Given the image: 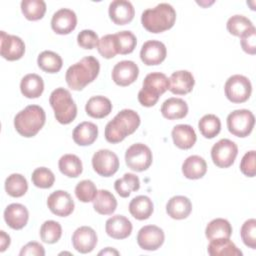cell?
Listing matches in <instances>:
<instances>
[{
  "instance_id": "obj_5",
  "label": "cell",
  "mask_w": 256,
  "mask_h": 256,
  "mask_svg": "<svg viewBox=\"0 0 256 256\" xmlns=\"http://www.w3.org/2000/svg\"><path fill=\"white\" fill-rule=\"evenodd\" d=\"M169 89V79L164 73H149L143 80L142 89L138 92V101L144 107L154 106L160 95Z\"/></svg>"
},
{
  "instance_id": "obj_52",
  "label": "cell",
  "mask_w": 256,
  "mask_h": 256,
  "mask_svg": "<svg viewBox=\"0 0 256 256\" xmlns=\"http://www.w3.org/2000/svg\"><path fill=\"white\" fill-rule=\"evenodd\" d=\"M98 254L99 255H119V252L111 247H107L106 249L100 251Z\"/></svg>"
},
{
  "instance_id": "obj_29",
  "label": "cell",
  "mask_w": 256,
  "mask_h": 256,
  "mask_svg": "<svg viewBox=\"0 0 256 256\" xmlns=\"http://www.w3.org/2000/svg\"><path fill=\"white\" fill-rule=\"evenodd\" d=\"M20 90L26 98H38L39 96H41L44 90L43 79L35 73L27 74L21 79Z\"/></svg>"
},
{
  "instance_id": "obj_16",
  "label": "cell",
  "mask_w": 256,
  "mask_h": 256,
  "mask_svg": "<svg viewBox=\"0 0 256 256\" xmlns=\"http://www.w3.org/2000/svg\"><path fill=\"white\" fill-rule=\"evenodd\" d=\"M77 25V16L75 12L68 8L57 10L51 19V27L56 34L67 35L71 33Z\"/></svg>"
},
{
  "instance_id": "obj_39",
  "label": "cell",
  "mask_w": 256,
  "mask_h": 256,
  "mask_svg": "<svg viewBox=\"0 0 256 256\" xmlns=\"http://www.w3.org/2000/svg\"><path fill=\"white\" fill-rule=\"evenodd\" d=\"M198 128L202 136L212 139L219 134L221 130V121L214 114H206L199 120Z\"/></svg>"
},
{
  "instance_id": "obj_24",
  "label": "cell",
  "mask_w": 256,
  "mask_h": 256,
  "mask_svg": "<svg viewBox=\"0 0 256 256\" xmlns=\"http://www.w3.org/2000/svg\"><path fill=\"white\" fill-rule=\"evenodd\" d=\"M192 211V203L186 196L177 195L170 198L166 204L167 214L176 220L187 218Z\"/></svg>"
},
{
  "instance_id": "obj_1",
  "label": "cell",
  "mask_w": 256,
  "mask_h": 256,
  "mask_svg": "<svg viewBox=\"0 0 256 256\" xmlns=\"http://www.w3.org/2000/svg\"><path fill=\"white\" fill-rule=\"evenodd\" d=\"M99 71V61L94 56H86L67 69L65 80L69 88L80 91L97 78Z\"/></svg>"
},
{
  "instance_id": "obj_25",
  "label": "cell",
  "mask_w": 256,
  "mask_h": 256,
  "mask_svg": "<svg viewBox=\"0 0 256 256\" xmlns=\"http://www.w3.org/2000/svg\"><path fill=\"white\" fill-rule=\"evenodd\" d=\"M72 137L74 142L79 146L91 145L98 137V127L92 122H81L74 128Z\"/></svg>"
},
{
  "instance_id": "obj_40",
  "label": "cell",
  "mask_w": 256,
  "mask_h": 256,
  "mask_svg": "<svg viewBox=\"0 0 256 256\" xmlns=\"http://www.w3.org/2000/svg\"><path fill=\"white\" fill-rule=\"evenodd\" d=\"M62 235L61 225L54 220L45 221L40 228V238L47 244L56 243Z\"/></svg>"
},
{
  "instance_id": "obj_51",
  "label": "cell",
  "mask_w": 256,
  "mask_h": 256,
  "mask_svg": "<svg viewBox=\"0 0 256 256\" xmlns=\"http://www.w3.org/2000/svg\"><path fill=\"white\" fill-rule=\"evenodd\" d=\"M10 245V236L5 231H0V251L4 252Z\"/></svg>"
},
{
  "instance_id": "obj_41",
  "label": "cell",
  "mask_w": 256,
  "mask_h": 256,
  "mask_svg": "<svg viewBox=\"0 0 256 256\" xmlns=\"http://www.w3.org/2000/svg\"><path fill=\"white\" fill-rule=\"evenodd\" d=\"M115 37L118 47V54L126 55L134 51L137 44V39L131 31H120L115 34Z\"/></svg>"
},
{
  "instance_id": "obj_3",
  "label": "cell",
  "mask_w": 256,
  "mask_h": 256,
  "mask_svg": "<svg viewBox=\"0 0 256 256\" xmlns=\"http://www.w3.org/2000/svg\"><path fill=\"white\" fill-rule=\"evenodd\" d=\"M176 20V11L168 3H160L154 8L143 11L141 23L151 33H161L173 27Z\"/></svg>"
},
{
  "instance_id": "obj_34",
  "label": "cell",
  "mask_w": 256,
  "mask_h": 256,
  "mask_svg": "<svg viewBox=\"0 0 256 256\" xmlns=\"http://www.w3.org/2000/svg\"><path fill=\"white\" fill-rule=\"evenodd\" d=\"M58 167L62 174L70 178L78 177L83 171V166L80 158L74 154L63 155L59 159Z\"/></svg>"
},
{
  "instance_id": "obj_49",
  "label": "cell",
  "mask_w": 256,
  "mask_h": 256,
  "mask_svg": "<svg viewBox=\"0 0 256 256\" xmlns=\"http://www.w3.org/2000/svg\"><path fill=\"white\" fill-rule=\"evenodd\" d=\"M240 43L244 52L250 55L256 53V29L254 26L240 36Z\"/></svg>"
},
{
  "instance_id": "obj_15",
  "label": "cell",
  "mask_w": 256,
  "mask_h": 256,
  "mask_svg": "<svg viewBox=\"0 0 256 256\" xmlns=\"http://www.w3.org/2000/svg\"><path fill=\"white\" fill-rule=\"evenodd\" d=\"M139 75L137 64L131 60L118 62L112 70V80L119 86L125 87L136 81Z\"/></svg>"
},
{
  "instance_id": "obj_14",
  "label": "cell",
  "mask_w": 256,
  "mask_h": 256,
  "mask_svg": "<svg viewBox=\"0 0 256 256\" xmlns=\"http://www.w3.org/2000/svg\"><path fill=\"white\" fill-rule=\"evenodd\" d=\"M1 56L8 61H15L22 58L25 53L23 40L15 35H9L1 31Z\"/></svg>"
},
{
  "instance_id": "obj_7",
  "label": "cell",
  "mask_w": 256,
  "mask_h": 256,
  "mask_svg": "<svg viewBox=\"0 0 256 256\" xmlns=\"http://www.w3.org/2000/svg\"><path fill=\"white\" fill-rule=\"evenodd\" d=\"M255 117L250 110L239 109L232 111L227 116V128L237 137H247L253 130Z\"/></svg>"
},
{
  "instance_id": "obj_10",
  "label": "cell",
  "mask_w": 256,
  "mask_h": 256,
  "mask_svg": "<svg viewBox=\"0 0 256 256\" xmlns=\"http://www.w3.org/2000/svg\"><path fill=\"white\" fill-rule=\"evenodd\" d=\"M238 154V147L235 142L229 139H220L211 148L213 163L219 168L230 167Z\"/></svg>"
},
{
  "instance_id": "obj_35",
  "label": "cell",
  "mask_w": 256,
  "mask_h": 256,
  "mask_svg": "<svg viewBox=\"0 0 256 256\" xmlns=\"http://www.w3.org/2000/svg\"><path fill=\"white\" fill-rule=\"evenodd\" d=\"M37 64L41 70L47 73H57L61 70L62 58L55 52L45 50L41 52L37 58Z\"/></svg>"
},
{
  "instance_id": "obj_23",
  "label": "cell",
  "mask_w": 256,
  "mask_h": 256,
  "mask_svg": "<svg viewBox=\"0 0 256 256\" xmlns=\"http://www.w3.org/2000/svg\"><path fill=\"white\" fill-rule=\"evenodd\" d=\"M171 136L175 146L184 150L192 148L197 140L194 129L188 124H178L174 126Z\"/></svg>"
},
{
  "instance_id": "obj_43",
  "label": "cell",
  "mask_w": 256,
  "mask_h": 256,
  "mask_svg": "<svg viewBox=\"0 0 256 256\" xmlns=\"http://www.w3.org/2000/svg\"><path fill=\"white\" fill-rule=\"evenodd\" d=\"M31 180L36 187L47 189L53 186L55 182V176L50 169L46 167H39L33 171Z\"/></svg>"
},
{
  "instance_id": "obj_46",
  "label": "cell",
  "mask_w": 256,
  "mask_h": 256,
  "mask_svg": "<svg viewBox=\"0 0 256 256\" xmlns=\"http://www.w3.org/2000/svg\"><path fill=\"white\" fill-rule=\"evenodd\" d=\"M240 235L243 243L251 248H256V220L251 218L246 220L241 229H240Z\"/></svg>"
},
{
  "instance_id": "obj_17",
  "label": "cell",
  "mask_w": 256,
  "mask_h": 256,
  "mask_svg": "<svg viewBox=\"0 0 256 256\" xmlns=\"http://www.w3.org/2000/svg\"><path fill=\"white\" fill-rule=\"evenodd\" d=\"M167 55V49L164 43L158 40L146 41L140 50L141 61L147 65H158L162 63Z\"/></svg>"
},
{
  "instance_id": "obj_18",
  "label": "cell",
  "mask_w": 256,
  "mask_h": 256,
  "mask_svg": "<svg viewBox=\"0 0 256 256\" xmlns=\"http://www.w3.org/2000/svg\"><path fill=\"white\" fill-rule=\"evenodd\" d=\"M97 244V235L93 228L81 226L77 228L72 235V245L80 253H89L93 251Z\"/></svg>"
},
{
  "instance_id": "obj_19",
  "label": "cell",
  "mask_w": 256,
  "mask_h": 256,
  "mask_svg": "<svg viewBox=\"0 0 256 256\" xmlns=\"http://www.w3.org/2000/svg\"><path fill=\"white\" fill-rule=\"evenodd\" d=\"M109 17L116 25H125L130 23L135 14L134 7L130 1L114 0L109 5Z\"/></svg>"
},
{
  "instance_id": "obj_8",
  "label": "cell",
  "mask_w": 256,
  "mask_h": 256,
  "mask_svg": "<svg viewBox=\"0 0 256 256\" xmlns=\"http://www.w3.org/2000/svg\"><path fill=\"white\" fill-rule=\"evenodd\" d=\"M224 91L227 99L232 103H243L247 101L252 92L250 80L243 75H232L224 85Z\"/></svg>"
},
{
  "instance_id": "obj_48",
  "label": "cell",
  "mask_w": 256,
  "mask_h": 256,
  "mask_svg": "<svg viewBox=\"0 0 256 256\" xmlns=\"http://www.w3.org/2000/svg\"><path fill=\"white\" fill-rule=\"evenodd\" d=\"M99 42L98 35L93 30H82L77 36V43L84 49H93L97 47Z\"/></svg>"
},
{
  "instance_id": "obj_50",
  "label": "cell",
  "mask_w": 256,
  "mask_h": 256,
  "mask_svg": "<svg viewBox=\"0 0 256 256\" xmlns=\"http://www.w3.org/2000/svg\"><path fill=\"white\" fill-rule=\"evenodd\" d=\"M20 256L24 255H37V256H44L45 250L42 244L38 242H29L26 245H24L19 253Z\"/></svg>"
},
{
  "instance_id": "obj_4",
  "label": "cell",
  "mask_w": 256,
  "mask_h": 256,
  "mask_svg": "<svg viewBox=\"0 0 256 256\" xmlns=\"http://www.w3.org/2000/svg\"><path fill=\"white\" fill-rule=\"evenodd\" d=\"M45 121L46 114L42 107L28 105L14 117V127L21 136L30 138L42 129Z\"/></svg>"
},
{
  "instance_id": "obj_32",
  "label": "cell",
  "mask_w": 256,
  "mask_h": 256,
  "mask_svg": "<svg viewBox=\"0 0 256 256\" xmlns=\"http://www.w3.org/2000/svg\"><path fill=\"white\" fill-rule=\"evenodd\" d=\"M94 210L101 215H111L117 208V200L108 190H99L93 200Z\"/></svg>"
},
{
  "instance_id": "obj_31",
  "label": "cell",
  "mask_w": 256,
  "mask_h": 256,
  "mask_svg": "<svg viewBox=\"0 0 256 256\" xmlns=\"http://www.w3.org/2000/svg\"><path fill=\"white\" fill-rule=\"evenodd\" d=\"M153 202L145 195L134 197L129 203V212L137 220H146L153 213Z\"/></svg>"
},
{
  "instance_id": "obj_37",
  "label": "cell",
  "mask_w": 256,
  "mask_h": 256,
  "mask_svg": "<svg viewBox=\"0 0 256 256\" xmlns=\"http://www.w3.org/2000/svg\"><path fill=\"white\" fill-rule=\"evenodd\" d=\"M5 190L11 197H22L28 190L26 178L18 173L9 175L5 180Z\"/></svg>"
},
{
  "instance_id": "obj_6",
  "label": "cell",
  "mask_w": 256,
  "mask_h": 256,
  "mask_svg": "<svg viewBox=\"0 0 256 256\" xmlns=\"http://www.w3.org/2000/svg\"><path fill=\"white\" fill-rule=\"evenodd\" d=\"M49 103L59 123L69 124L76 118L77 106L67 89L59 87L53 90L49 97Z\"/></svg>"
},
{
  "instance_id": "obj_47",
  "label": "cell",
  "mask_w": 256,
  "mask_h": 256,
  "mask_svg": "<svg viewBox=\"0 0 256 256\" xmlns=\"http://www.w3.org/2000/svg\"><path fill=\"white\" fill-rule=\"evenodd\" d=\"M256 153L254 150L248 151L242 157L240 162V170L247 177H254L256 174Z\"/></svg>"
},
{
  "instance_id": "obj_13",
  "label": "cell",
  "mask_w": 256,
  "mask_h": 256,
  "mask_svg": "<svg viewBox=\"0 0 256 256\" xmlns=\"http://www.w3.org/2000/svg\"><path fill=\"white\" fill-rule=\"evenodd\" d=\"M49 210L59 217H67L74 210V201L71 195L63 190L52 192L47 199Z\"/></svg>"
},
{
  "instance_id": "obj_28",
  "label": "cell",
  "mask_w": 256,
  "mask_h": 256,
  "mask_svg": "<svg viewBox=\"0 0 256 256\" xmlns=\"http://www.w3.org/2000/svg\"><path fill=\"white\" fill-rule=\"evenodd\" d=\"M85 111L90 117L101 119L111 113L112 103L108 98L104 96H93L87 101L85 105Z\"/></svg>"
},
{
  "instance_id": "obj_26",
  "label": "cell",
  "mask_w": 256,
  "mask_h": 256,
  "mask_svg": "<svg viewBox=\"0 0 256 256\" xmlns=\"http://www.w3.org/2000/svg\"><path fill=\"white\" fill-rule=\"evenodd\" d=\"M188 113L187 103L176 97H171L165 100L161 106V114L168 120H176L184 118Z\"/></svg>"
},
{
  "instance_id": "obj_30",
  "label": "cell",
  "mask_w": 256,
  "mask_h": 256,
  "mask_svg": "<svg viewBox=\"0 0 256 256\" xmlns=\"http://www.w3.org/2000/svg\"><path fill=\"white\" fill-rule=\"evenodd\" d=\"M211 256H242L243 253L229 238L211 240L207 247Z\"/></svg>"
},
{
  "instance_id": "obj_42",
  "label": "cell",
  "mask_w": 256,
  "mask_h": 256,
  "mask_svg": "<svg viewBox=\"0 0 256 256\" xmlns=\"http://www.w3.org/2000/svg\"><path fill=\"white\" fill-rule=\"evenodd\" d=\"M226 27L230 34L240 37L247 30L252 28L253 24L251 20L243 15H234L228 19Z\"/></svg>"
},
{
  "instance_id": "obj_27",
  "label": "cell",
  "mask_w": 256,
  "mask_h": 256,
  "mask_svg": "<svg viewBox=\"0 0 256 256\" xmlns=\"http://www.w3.org/2000/svg\"><path fill=\"white\" fill-rule=\"evenodd\" d=\"M207 172V163L201 156L187 157L182 164V173L187 179L196 180L202 178Z\"/></svg>"
},
{
  "instance_id": "obj_12",
  "label": "cell",
  "mask_w": 256,
  "mask_h": 256,
  "mask_svg": "<svg viewBox=\"0 0 256 256\" xmlns=\"http://www.w3.org/2000/svg\"><path fill=\"white\" fill-rule=\"evenodd\" d=\"M165 240L163 230L155 225L143 226L137 234L139 247L147 251H155L162 246Z\"/></svg>"
},
{
  "instance_id": "obj_22",
  "label": "cell",
  "mask_w": 256,
  "mask_h": 256,
  "mask_svg": "<svg viewBox=\"0 0 256 256\" xmlns=\"http://www.w3.org/2000/svg\"><path fill=\"white\" fill-rule=\"evenodd\" d=\"M132 223L123 215H114L105 223V231L113 239H125L132 232Z\"/></svg>"
},
{
  "instance_id": "obj_21",
  "label": "cell",
  "mask_w": 256,
  "mask_h": 256,
  "mask_svg": "<svg viewBox=\"0 0 256 256\" xmlns=\"http://www.w3.org/2000/svg\"><path fill=\"white\" fill-rule=\"evenodd\" d=\"M29 219L27 208L20 203H12L4 210V220L7 225L14 229L20 230L26 226Z\"/></svg>"
},
{
  "instance_id": "obj_36",
  "label": "cell",
  "mask_w": 256,
  "mask_h": 256,
  "mask_svg": "<svg viewBox=\"0 0 256 256\" xmlns=\"http://www.w3.org/2000/svg\"><path fill=\"white\" fill-rule=\"evenodd\" d=\"M114 188L119 196L126 198L132 192L139 190L140 180L133 173H125L122 178H119L114 183Z\"/></svg>"
},
{
  "instance_id": "obj_38",
  "label": "cell",
  "mask_w": 256,
  "mask_h": 256,
  "mask_svg": "<svg viewBox=\"0 0 256 256\" xmlns=\"http://www.w3.org/2000/svg\"><path fill=\"white\" fill-rule=\"evenodd\" d=\"M21 11L25 18L30 21L40 20L46 12V3L43 0H23Z\"/></svg>"
},
{
  "instance_id": "obj_2",
  "label": "cell",
  "mask_w": 256,
  "mask_h": 256,
  "mask_svg": "<svg viewBox=\"0 0 256 256\" xmlns=\"http://www.w3.org/2000/svg\"><path fill=\"white\" fill-rule=\"evenodd\" d=\"M140 125V116L131 109H123L107 123L105 139L112 144L123 141L128 135L133 134Z\"/></svg>"
},
{
  "instance_id": "obj_9",
  "label": "cell",
  "mask_w": 256,
  "mask_h": 256,
  "mask_svg": "<svg viewBox=\"0 0 256 256\" xmlns=\"http://www.w3.org/2000/svg\"><path fill=\"white\" fill-rule=\"evenodd\" d=\"M153 156L150 148L143 143L131 145L125 153V162L128 168L136 172L147 170L152 164Z\"/></svg>"
},
{
  "instance_id": "obj_11",
  "label": "cell",
  "mask_w": 256,
  "mask_h": 256,
  "mask_svg": "<svg viewBox=\"0 0 256 256\" xmlns=\"http://www.w3.org/2000/svg\"><path fill=\"white\" fill-rule=\"evenodd\" d=\"M92 167L100 176L110 177L118 171V156L111 150L100 149L92 157Z\"/></svg>"
},
{
  "instance_id": "obj_44",
  "label": "cell",
  "mask_w": 256,
  "mask_h": 256,
  "mask_svg": "<svg viewBox=\"0 0 256 256\" xmlns=\"http://www.w3.org/2000/svg\"><path fill=\"white\" fill-rule=\"evenodd\" d=\"M97 49L99 54L106 59H111L118 54L115 34H107L99 39Z\"/></svg>"
},
{
  "instance_id": "obj_45",
  "label": "cell",
  "mask_w": 256,
  "mask_h": 256,
  "mask_svg": "<svg viewBox=\"0 0 256 256\" xmlns=\"http://www.w3.org/2000/svg\"><path fill=\"white\" fill-rule=\"evenodd\" d=\"M97 192V188L91 180H82L75 187L76 197L79 201L84 203L93 202Z\"/></svg>"
},
{
  "instance_id": "obj_33",
  "label": "cell",
  "mask_w": 256,
  "mask_h": 256,
  "mask_svg": "<svg viewBox=\"0 0 256 256\" xmlns=\"http://www.w3.org/2000/svg\"><path fill=\"white\" fill-rule=\"evenodd\" d=\"M232 234V226L228 220L223 218H216L210 221L205 229V235L208 240L230 238Z\"/></svg>"
},
{
  "instance_id": "obj_20",
  "label": "cell",
  "mask_w": 256,
  "mask_h": 256,
  "mask_svg": "<svg viewBox=\"0 0 256 256\" xmlns=\"http://www.w3.org/2000/svg\"><path fill=\"white\" fill-rule=\"evenodd\" d=\"M195 84L194 77L187 70L175 71L169 78V90L176 95H185L192 91Z\"/></svg>"
}]
</instances>
